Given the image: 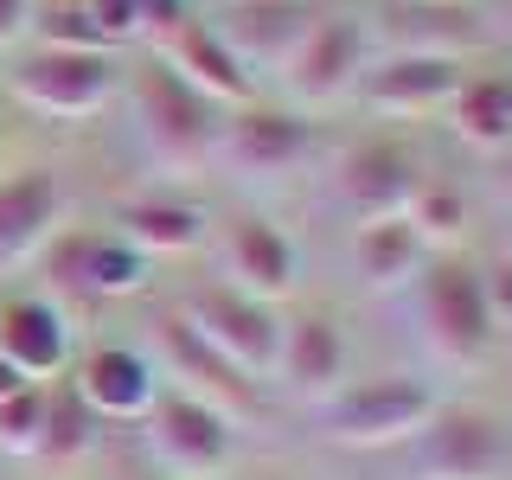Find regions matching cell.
<instances>
[{
  "label": "cell",
  "mask_w": 512,
  "mask_h": 480,
  "mask_svg": "<svg viewBox=\"0 0 512 480\" xmlns=\"http://www.w3.org/2000/svg\"><path fill=\"white\" fill-rule=\"evenodd\" d=\"M116 103L128 109V128H135L141 154L167 173H192L199 160H212L218 148V128H224V109L205 103L186 77H173L160 58L122 71V96Z\"/></svg>",
  "instance_id": "cell-1"
},
{
  "label": "cell",
  "mask_w": 512,
  "mask_h": 480,
  "mask_svg": "<svg viewBox=\"0 0 512 480\" xmlns=\"http://www.w3.org/2000/svg\"><path fill=\"white\" fill-rule=\"evenodd\" d=\"M410 295H416V327H423V346L436 352L442 365H474L493 359L500 346V327L487 314V288H480V269L461 263L448 250H429L423 269L410 276Z\"/></svg>",
  "instance_id": "cell-2"
},
{
  "label": "cell",
  "mask_w": 512,
  "mask_h": 480,
  "mask_svg": "<svg viewBox=\"0 0 512 480\" xmlns=\"http://www.w3.org/2000/svg\"><path fill=\"white\" fill-rule=\"evenodd\" d=\"M13 103L45 122H90L122 96V52H77V45H20L7 58Z\"/></svg>",
  "instance_id": "cell-3"
},
{
  "label": "cell",
  "mask_w": 512,
  "mask_h": 480,
  "mask_svg": "<svg viewBox=\"0 0 512 480\" xmlns=\"http://www.w3.org/2000/svg\"><path fill=\"white\" fill-rule=\"evenodd\" d=\"M365 32L378 52H429V58H487L506 45V26L493 20L487 0H359Z\"/></svg>",
  "instance_id": "cell-4"
},
{
  "label": "cell",
  "mask_w": 512,
  "mask_h": 480,
  "mask_svg": "<svg viewBox=\"0 0 512 480\" xmlns=\"http://www.w3.org/2000/svg\"><path fill=\"white\" fill-rule=\"evenodd\" d=\"M372 32H365V13H359V0L352 7H320L314 13V26L295 39V52L282 58V71H276V84L288 96V109H333V103H352V84H359V71L372 64Z\"/></svg>",
  "instance_id": "cell-5"
},
{
  "label": "cell",
  "mask_w": 512,
  "mask_h": 480,
  "mask_svg": "<svg viewBox=\"0 0 512 480\" xmlns=\"http://www.w3.org/2000/svg\"><path fill=\"white\" fill-rule=\"evenodd\" d=\"M141 448H148L154 474L160 480H224L237 461V436H231V416L186 397L180 384L160 378L154 404L135 416Z\"/></svg>",
  "instance_id": "cell-6"
},
{
  "label": "cell",
  "mask_w": 512,
  "mask_h": 480,
  "mask_svg": "<svg viewBox=\"0 0 512 480\" xmlns=\"http://www.w3.org/2000/svg\"><path fill=\"white\" fill-rule=\"evenodd\" d=\"M436 384L410 378V372H378L359 384H340V391L320 404V436L333 448H404L416 429L436 416Z\"/></svg>",
  "instance_id": "cell-7"
},
{
  "label": "cell",
  "mask_w": 512,
  "mask_h": 480,
  "mask_svg": "<svg viewBox=\"0 0 512 480\" xmlns=\"http://www.w3.org/2000/svg\"><path fill=\"white\" fill-rule=\"evenodd\" d=\"M404 448H410V480H506L512 468L506 423L480 404H436V416Z\"/></svg>",
  "instance_id": "cell-8"
},
{
  "label": "cell",
  "mask_w": 512,
  "mask_h": 480,
  "mask_svg": "<svg viewBox=\"0 0 512 480\" xmlns=\"http://www.w3.org/2000/svg\"><path fill=\"white\" fill-rule=\"evenodd\" d=\"M320 154V128L288 103H244V109H224V128H218V148L212 160L237 173V180H295L301 167H314Z\"/></svg>",
  "instance_id": "cell-9"
},
{
  "label": "cell",
  "mask_w": 512,
  "mask_h": 480,
  "mask_svg": "<svg viewBox=\"0 0 512 480\" xmlns=\"http://www.w3.org/2000/svg\"><path fill=\"white\" fill-rule=\"evenodd\" d=\"M180 320L199 333V346H212L218 359L231 365V372H244V378H256V384L276 372L282 314L269 308V301L237 295L231 282H218V288H199V295H186Z\"/></svg>",
  "instance_id": "cell-10"
},
{
  "label": "cell",
  "mask_w": 512,
  "mask_h": 480,
  "mask_svg": "<svg viewBox=\"0 0 512 480\" xmlns=\"http://www.w3.org/2000/svg\"><path fill=\"white\" fill-rule=\"evenodd\" d=\"M474 77L461 58H429V52H372V64L352 84V103L384 122H423L455 103V90Z\"/></svg>",
  "instance_id": "cell-11"
},
{
  "label": "cell",
  "mask_w": 512,
  "mask_h": 480,
  "mask_svg": "<svg viewBox=\"0 0 512 480\" xmlns=\"http://www.w3.org/2000/svg\"><path fill=\"white\" fill-rule=\"evenodd\" d=\"M423 186H429L423 160H416L404 141H365V148H352L340 167H333V205H340L352 224L404 218Z\"/></svg>",
  "instance_id": "cell-12"
},
{
  "label": "cell",
  "mask_w": 512,
  "mask_h": 480,
  "mask_svg": "<svg viewBox=\"0 0 512 480\" xmlns=\"http://www.w3.org/2000/svg\"><path fill=\"white\" fill-rule=\"evenodd\" d=\"M45 269H52L58 288L71 295H90V301H122V295H141L148 288V256L135 244H122L116 231H58L45 244Z\"/></svg>",
  "instance_id": "cell-13"
},
{
  "label": "cell",
  "mask_w": 512,
  "mask_h": 480,
  "mask_svg": "<svg viewBox=\"0 0 512 480\" xmlns=\"http://www.w3.org/2000/svg\"><path fill=\"white\" fill-rule=\"evenodd\" d=\"M327 0H218L205 20L218 26V39L237 52L250 77H276L282 58L295 52V39L314 26V13Z\"/></svg>",
  "instance_id": "cell-14"
},
{
  "label": "cell",
  "mask_w": 512,
  "mask_h": 480,
  "mask_svg": "<svg viewBox=\"0 0 512 480\" xmlns=\"http://www.w3.org/2000/svg\"><path fill=\"white\" fill-rule=\"evenodd\" d=\"M346 365H352L346 327L333 314L308 308V314L282 320V346H276V372H269V384H282L288 397H308V404H327V397L346 384Z\"/></svg>",
  "instance_id": "cell-15"
},
{
  "label": "cell",
  "mask_w": 512,
  "mask_h": 480,
  "mask_svg": "<svg viewBox=\"0 0 512 480\" xmlns=\"http://www.w3.org/2000/svg\"><path fill=\"white\" fill-rule=\"evenodd\" d=\"M224 276H231L237 295H256L276 308V301H288L301 288V250L276 218L244 212L224 224Z\"/></svg>",
  "instance_id": "cell-16"
},
{
  "label": "cell",
  "mask_w": 512,
  "mask_h": 480,
  "mask_svg": "<svg viewBox=\"0 0 512 480\" xmlns=\"http://www.w3.org/2000/svg\"><path fill=\"white\" fill-rule=\"evenodd\" d=\"M154 58L167 64L173 77H186V84L199 90L205 103H218V109H244V103H256V77L237 64V52L218 39V26L205 20V13H192V20L173 26L167 39L154 45Z\"/></svg>",
  "instance_id": "cell-17"
},
{
  "label": "cell",
  "mask_w": 512,
  "mask_h": 480,
  "mask_svg": "<svg viewBox=\"0 0 512 480\" xmlns=\"http://www.w3.org/2000/svg\"><path fill=\"white\" fill-rule=\"evenodd\" d=\"M64 205L71 192L52 167H20L13 180H0V276L45 256V244L64 231Z\"/></svg>",
  "instance_id": "cell-18"
},
{
  "label": "cell",
  "mask_w": 512,
  "mask_h": 480,
  "mask_svg": "<svg viewBox=\"0 0 512 480\" xmlns=\"http://www.w3.org/2000/svg\"><path fill=\"white\" fill-rule=\"evenodd\" d=\"M0 359L26 384H52L71 372V320L45 295H13L0 301Z\"/></svg>",
  "instance_id": "cell-19"
},
{
  "label": "cell",
  "mask_w": 512,
  "mask_h": 480,
  "mask_svg": "<svg viewBox=\"0 0 512 480\" xmlns=\"http://www.w3.org/2000/svg\"><path fill=\"white\" fill-rule=\"evenodd\" d=\"M64 378H71V391L84 397V410L96 423H135L160 391L154 359H141V352H128V346H96Z\"/></svg>",
  "instance_id": "cell-20"
},
{
  "label": "cell",
  "mask_w": 512,
  "mask_h": 480,
  "mask_svg": "<svg viewBox=\"0 0 512 480\" xmlns=\"http://www.w3.org/2000/svg\"><path fill=\"white\" fill-rule=\"evenodd\" d=\"M160 359H167V378L180 384L186 397H199V404H212V410H224V416L256 410V378L231 372V365H224L212 346H199V333H192L180 314L160 327Z\"/></svg>",
  "instance_id": "cell-21"
},
{
  "label": "cell",
  "mask_w": 512,
  "mask_h": 480,
  "mask_svg": "<svg viewBox=\"0 0 512 480\" xmlns=\"http://www.w3.org/2000/svg\"><path fill=\"white\" fill-rule=\"evenodd\" d=\"M116 237L122 244H135L141 256H186L199 250L205 237V212L186 199H167V192H141V199H122L116 205Z\"/></svg>",
  "instance_id": "cell-22"
},
{
  "label": "cell",
  "mask_w": 512,
  "mask_h": 480,
  "mask_svg": "<svg viewBox=\"0 0 512 480\" xmlns=\"http://www.w3.org/2000/svg\"><path fill=\"white\" fill-rule=\"evenodd\" d=\"M429 244L416 237L410 218H372L359 224V237H352V269H359L365 288H378V295H391V288H410V276L423 269Z\"/></svg>",
  "instance_id": "cell-23"
},
{
  "label": "cell",
  "mask_w": 512,
  "mask_h": 480,
  "mask_svg": "<svg viewBox=\"0 0 512 480\" xmlns=\"http://www.w3.org/2000/svg\"><path fill=\"white\" fill-rule=\"evenodd\" d=\"M96 442H103V423L84 410V397L71 391V378L52 384V391H45V423H39V448H32V461L71 474V468H84V461L96 455Z\"/></svg>",
  "instance_id": "cell-24"
},
{
  "label": "cell",
  "mask_w": 512,
  "mask_h": 480,
  "mask_svg": "<svg viewBox=\"0 0 512 480\" xmlns=\"http://www.w3.org/2000/svg\"><path fill=\"white\" fill-rule=\"evenodd\" d=\"M448 116V128H455L468 148H480V154H500L506 141H512V71L506 77H468V84L455 90V103L442 109Z\"/></svg>",
  "instance_id": "cell-25"
},
{
  "label": "cell",
  "mask_w": 512,
  "mask_h": 480,
  "mask_svg": "<svg viewBox=\"0 0 512 480\" xmlns=\"http://www.w3.org/2000/svg\"><path fill=\"white\" fill-rule=\"evenodd\" d=\"M39 423H45V384H26V391L0 397V448L7 455H32L39 448Z\"/></svg>",
  "instance_id": "cell-26"
},
{
  "label": "cell",
  "mask_w": 512,
  "mask_h": 480,
  "mask_svg": "<svg viewBox=\"0 0 512 480\" xmlns=\"http://www.w3.org/2000/svg\"><path fill=\"white\" fill-rule=\"evenodd\" d=\"M404 218L416 224V237H423L429 250H442L448 237H461V199H455V192H442V186H423V192L410 199Z\"/></svg>",
  "instance_id": "cell-27"
},
{
  "label": "cell",
  "mask_w": 512,
  "mask_h": 480,
  "mask_svg": "<svg viewBox=\"0 0 512 480\" xmlns=\"http://www.w3.org/2000/svg\"><path fill=\"white\" fill-rule=\"evenodd\" d=\"M128 13H135L141 45H160L180 20H192V0H128Z\"/></svg>",
  "instance_id": "cell-28"
},
{
  "label": "cell",
  "mask_w": 512,
  "mask_h": 480,
  "mask_svg": "<svg viewBox=\"0 0 512 480\" xmlns=\"http://www.w3.org/2000/svg\"><path fill=\"white\" fill-rule=\"evenodd\" d=\"M32 13H39V0H0V58H13L32 39Z\"/></svg>",
  "instance_id": "cell-29"
},
{
  "label": "cell",
  "mask_w": 512,
  "mask_h": 480,
  "mask_svg": "<svg viewBox=\"0 0 512 480\" xmlns=\"http://www.w3.org/2000/svg\"><path fill=\"white\" fill-rule=\"evenodd\" d=\"M480 288H487V314H493V327L512 333V256L500 269H480Z\"/></svg>",
  "instance_id": "cell-30"
},
{
  "label": "cell",
  "mask_w": 512,
  "mask_h": 480,
  "mask_svg": "<svg viewBox=\"0 0 512 480\" xmlns=\"http://www.w3.org/2000/svg\"><path fill=\"white\" fill-rule=\"evenodd\" d=\"M487 186H493V199L512 212V141H506L500 154H487Z\"/></svg>",
  "instance_id": "cell-31"
},
{
  "label": "cell",
  "mask_w": 512,
  "mask_h": 480,
  "mask_svg": "<svg viewBox=\"0 0 512 480\" xmlns=\"http://www.w3.org/2000/svg\"><path fill=\"white\" fill-rule=\"evenodd\" d=\"M506 256H512V237H506Z\"/></svg>",
  "instance_id": "cell-32"
},
{
  "label": "cell",
  "mask_w": 512,
  "mask_h": 480,
  "mask_svg": "<svg viewBox=\"0 0 512 480\" xmlns=\"http://www.w3.org/2000/svg\"><path fill=\"white\" fill-rule=\"evenodd\" d=\"M212 7H218V0H212Z\"/></svg>",
  "instance_id": "cell-33"
},
{
  "label": "cell",
  "mask_w": 512,
  "mask_h": 480,
  "mask_svg": "<svg viewBox=\"0 0 512 480\" xmlns=\"http://www.w3.org/2000/svg\"><path fill=\"white\" fill-rule=\"evenodd\" d=\"M455 7H461V0H455Z\"/></svg>",
  "instance_id": "cell-34"
}]
</instances>
